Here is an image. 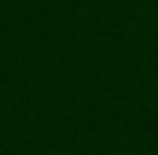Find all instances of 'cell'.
Listing matches in <instances>:
<instances>
[]
</instances>
